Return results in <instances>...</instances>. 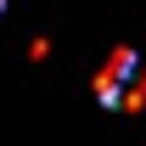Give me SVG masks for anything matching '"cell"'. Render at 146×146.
<instances>
[{
    "label": "cell",
    "instance_id": "cell-1",
    "mask_svg": "<svg viewBox=\"0 0 146 146\" xmlns=\"http://www.w3.org/2000/svg\"><path fill=\"white\" fill-rule=\"evenodd\" d=\"M96 96L112 112H135L146 107V56L141 51H112L96 73Z\"/></svg>",
    "mask_w": 146,
    "mask_h": 146
},
{
    "label": "cell",
    "instance_id": "cell-2",
    "mask_svg": "<svg viewBox=\"0 0 146 146\" xmlns=\"http://www.w3.org/2000/svg\"><path fill=\"white\" fill-rule=\"evenodd\" d=\"M0 11H6V0H0Z\"/></svg>",
    "mask_w": 146,
    "mask_h": 146
}]
</instances>
